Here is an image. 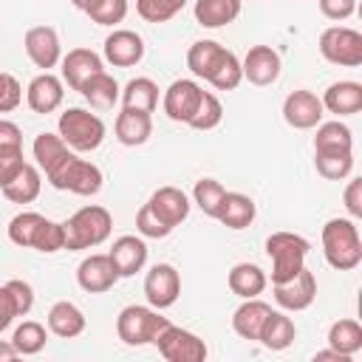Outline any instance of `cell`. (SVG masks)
Masks as SVG:
<instances>
[{"label": "cell", "instance_id": "obj_1", "mask_svg": "<svg viewBox=\"0 0 362 362\" xmlns=\"http://www.w3.org/2000/svg\"><path fill=\"white\" fill-rule=\"evenodd\" d=\"M8 240L23 249L54 255L65 249V226L40 212H20L8 221Z\"/></svg>", "mask_w": 362, "mask_h": 362}, {"label": "cell", "instance_id": "obj_2", "mask_svg": "<svg viewBox=\"0 0 362 362\" xmlns=\"http://www.w3.org/2000/svg\"><path fill=\"white\" fill-rule=\"evenodd\" d=\"M322 255L331 269L351 272L362 263V238L354 218H331L322 226Z\"/></svg>", "mask_w": 362, "mask_h": 362}, {"label": "cell", "instance_id": "obj_3", "mask_svg": "<svg viewBox=\"0 0 362 362\" xmlns=\"http://www.w3.org/2000/svg\"><path fill=\"white\" fill-rule=\"evenodd\" d=\"M62 226H65V249L68 252H82V249L102 246L110 238L113 218H110V212L105 206L88 204V206L76 209Z\"/></svg>", "mask_w": 362, "mask_h": 362}, {"label": "cell", "instance_id": "obj_4", "mask_svg": "<svg viewBox=\"0 0 362 362\" xmlns=\"http://www.w3.org/2000/svg\"><path fill=\"white\" fill-rule=\"evenodd\" d=\"M57 130L62 136V141L74 150V153H93L102 141H105V122L85 110V107H68L59 113V122H57Z\"/></svg>", "mask_w": 362, "mask_h": 362}, {"label": "cell", "instance_id": "obj_5", "mask_svg": "<svg viewBox=\"0 0 362 362\" xmlns=\"http://www.w3.org/2000/svg\"><path fill=\"white\" fill-rule=\"evenodd\" d=\"M311 243L297 232H272L266 238V255L272 257V283L291 280L300 269H305Z\"/></svg>", "mask_w": 362, "mask_h": 362}, {"label": "cell", "instance_id": "obj_6", "mask_svg": "<svg viewBox=\"0 0 362 362\" xmlns=\"http://www.w3.org/2000/svg\"><path fill=\"white\" fill-rule=\"evenodd\" d=\"M48 184L54 189H62V192H74V195H96L102 189V170L88 161V158H79L76 153H71L51 175H45Z\"/></svg>", "mask_w": 362, "mask_h": 362}, {"label": "cell", "instance_id": "obj_7", "mask_svg": "<svg viewBox=\"0 0 362 362\" xmlns=\"http://www.w3.org/2000/svg\"><path fill=\"white\" fill-rule=\"evenodd\" d=\"M170 320L158 314V308L153 305H124L116 317V334L124 345H153V339L158 337V331L167 325Z\"/></svg>", "mask_w": 362, "mask_h": 362}, {"label": "cell", "instance_id": "obj_8", "mask_svg": "<svg viewBox=\"0 0 362 362\" xmlns=\"http://www.w3.org/2000/svg\"><path fill=\"white\" fill-rule=\"evenodd\" d=\"M320 54L331 65L356 68L362 65V34L348 25H328L320 34Z\"/></svg>", "mask_w": 362, "mask_h": 362}, {"label": "cell", "instance_id": "obj_9", "mask_svg": "<svg viewBox=\"0 0 362 362\" xmlns=\"http://www.w3.org/2000/svg\"><path fill=\"white\" fill-rule=\"evenodd\" d=\"M153 345L158 348V354L167 362H204L206 359V342L198 334H192L187 328H178L173 322H167L158 331Z\"/></svg>", "mask_w": 362, "mask_h": 362}, {"label": "cell", "instance_id": "obj_10", "mask_svg": "<svg viewBox=\"0 0 362 362\" xmlns=\"http://www.w3.org/2000/svg\"><path fill=\"white\" fill-rule=\"evenodd\" d=\"M144 297L153 308H170L181 297V274L173 263H156L144 277Z\"/></svg>", "mask_w": 362, "mask_h": 362}, {"label": "cell", "instance_id": "obj_11", "mask_svg": "<svg viewBox=\"0 0 362 362\" xmlns=\"http://www.w3.org/2000/svg\"><path fill=\"white\" fill-rule=\"evenodd\" d=\"M272 291H274V303L283 311H305L317 300V277L311 269H300L291 280L272 283Z\"/></svg>", "mask_w": 362, "mask_h": 362}, {"label": "cell", "instance_id": "obj_12", "mask_svg": "<svg viewBox=\"0 0 362 362\" xmlns=\"http://www.w3.org/2000/svg\"><path fill=\"white\" fill-rule=\"evenodd\" d=\"M201 96H204V88L195 79H175V82H170V88L164 90V99H161L167 119L189 124V119L195 116V110L201 105Z\"/></svg>", "mask_w": 362, "mask_h": 362}, {"label": "cell", "instance_id": "obj_13", "mask_svg": "<svg viewBox=\"0 0 362 362\" xmlns=\"http://www.w3.org/2000/svg\"><path fill=\"white\" fill-rule=\"evenodd\" d=\"M322 113H325V107H322V102H320V96L314 90L300 88V90H291L283 99V119L294 130H311V127H317L322 122Z\"/></svg>", "mask_w": 362, "mask_h": 362}, {"label": "cell", "instance_id": "obj_14", "mask_svg": "<svg viewBox=\"0 0 362 362\" xmlns=\"http://www.w3.org/2000/svg\"><path fill=\"white\" fill-rule=\"evenodd\" d=\"M102 54H105V62H110L113 68H133L144 59V40L130 28H113L105 37Z\"/></svg>", "mask_w": 362, "mask_h": 362}, {"label": "cell", "instance_id": "obj_15", "mask_svg": "<svg viewBox=\"0 0 362 362\" xmlns=\"http://www.w3.org/2000/svg\"><path fill=\"white\" fill-rule=\"evenodd\" d=\"M280 54L272 48V45H252L246 51V57L240 59V71H243V79L257 85V88H266V85H274L277 76H280Z\"/></svg>", "mask_w": 362, "mask_h": 362}, {"label": "cell", "instance_id": "obj_16", "mask_svg": "<svg viewBox=\"0 0 362 362\" xmlns=\"http://www.w3.org/2000/svg\"><path fill=\"white\" fill-rule=\"evenodd\" d=\"M23 45H25V54L28 59L42 68V71H51L54 65H59L62 59V45H59V34L51 28V25H34L25 31L23 37Z\"/></svg>", "mask_w": 362, "mask_h": 362}, {"label": "cell", "instance_id": "obj_17", "mask_svg": "<svg viewBox=\"0 0 362 362\" xmlns=\"http://www.w3.org/2000/svg\"><path fill=\"white\" fill-rule=\"evenodd\" d=\"M107 257H110L119 277H133L147 263V243L141 235H122L113 240Z\"/></svg>", "mask_w": 362, "mask_h": 362}, {"label": "cell", "instance_id": "obj_18", "mask_svg": "<svg viewBox=\"0 0 362 362\" xmlns=\"http://www.w3.org/2000/svg\"><path fill=\"white\" fill-rule=\"evenodd\" d=\"M119 274L110 263L107 255H88L79 266H76V283L82 291L88 294H102V291H110L116 286Z\"/></svg>", "mask_w": 362, "mask_h": 362}, {"label": "cell", "instance_id": "obj_19", "mask_svg": "<svg viewBox=\"0 0 362 362\" xmlns=\"http://www.w3.org/2000/svg\"><path fill=\"white\" fill-rule=\"evenodd\" d=\"M62 99H65V88H62V79L59 76H54L51 71H42V74H37L31 82H28V88H25V102H28V107L34 110V113H54L59 105H62Z\"/></svg>", "mask_w": 362, "mask_h": 362}, {"label": "cell", "instance_id": "obj_20", "mask_svg": "<svg viewBox=\"0 0 362 362\" xmlns=\"http://www.w3.org/2000/svg\"><path fill=\"white\" fill-rule=\"evenodd\" d=\"M59 65H62V82H68L74 90H79L93 74L105 71V59L90 48H71L59 59Z\"/></svg>", "mask_w": 362, "mask_h": 362}, {"label": "cell", "instance_id": "obj_21", "mask_svg": "<svg viewBox=\"0 0 362 362\" xmlns=\"http://www.w3.org/2000/svg\"><path fill=\"white\" fill-rule=\"evenodd\" d=\"M150 206H153V212L167 223V226H178L181 221H187V215H189V198H187V192L184 189H178V187H158L153 195H150V201H147Z\"/></svg>", "mask_w": 362, "mask_h": 362}, {"label": "cell", "instance_id": "obj_22", "mask_svg": "<svg viewBox=\"0 0 362 362\" xmlns=\"http://www.w3.org/2000/svg\"><path fill=\"white\" fill-rule=\"evenodd\" d=\"M322 107L328 113H337V116H354L362 110V85L354 82V79H342V82H334L325 88V93L320 96Z\"/></svg>", "mask_w": 362, "mask_h": 362}, {"label": "cell", "instance_id": "obj_23", "mask_svg": "<svg viewBox=\"0 0 362 362\" xmlns=\"http://www.w3.org/2000/svg\"><path fill=\"white\" fill-rule=\"evenodd\" d=\"M113 130H116L119 144H124V147H139V144H144V141L153 136V116L144 113V110L122 107V113L116 116Z\"/></svg>", "mask_w": 362, "mask_h": 362}, {"label": "cell", "instance_id": "obj_24", "mask_svg": "<svg viewBox=\"0 0 362 362\" xmlns=\"http://www.w3.org/2000/svg\"><path fill=\"white\" fill-rule=\"evenodd\" d=\"M269 311H272V305L263 303L260 297H249V300H243V303L235 308V314H232V331H235L240 339L257 342L260 325H263V320L269 317Z\"/></svg>", "mask_w": 362, "mask_h": 362}, {"label": "cell", "instance_id": "obj_25", "mask_svg": "<svg viewBox=\"0 0 362 362\" xmlns=\"http://www.w3.org/2000/svg\"><path fill=\"white\" fill-rule=\"evenodd\" d=\"M255 215H257V206H255V201L249 195H243V192H226L223 201H221V206H218L215 221H221L226 229H235L238 232V229L252 226Z\"/></svg>", "mask_w": 362, "mask_h": 362}, {"label": "cell", "instance_id": "obj_26", "mask_svg": "<svg viewBox=\"0 0 362 362\" xmlns=\"http://www.w3.org/2000/svg\"><path fill=\"white\" fill-rule=\"evenodd\" d=\"M297 337V328H294V320L283 311H269V317L263 320L260 325V334H257V342L269 351H286Z\"/></svg>", "mask_w": 362, "mask_h": 362}, {"label": "cell", "instance_id": "obj_27", "mask_svg": "<svg viewBox=\"0 0 362 362\" xmlns=\"http://www.w3.org/2000/svg\"><path fill=\"white\" fill-rule=\"evenodd\" d=\"M226 283H229L232 294H238L240 300H249V297H260L263 294L269 277H266V272L257 263H235L229 269Z\"/></svg>", "mask_w": 362, "mask_h": 362}, {"label": "cell", "instance_id": "obj_28", "mask_svg": "<svg viewBox=\"0 0 362 362\" xmlns=\"http://www.w3.org/2000/svg\"><path fill=\"white\" fill-rule=\"evenodd\" d=\"M48 331L57 334V337H62V339L79 337L85 331V314H82V308L76 303H71V300L54 303L51 311H48Z\"/></svg>", "mask_w": 362, "mask_h": 362}, {"label": "cell", "instance_id": "obj_29", "mask_svg": "<svg viewBox=\"0 0 362 362\" xmlns=\"http://www.w3.org/2000/svg\"><path fill=\"white\" fill-rule=\"evenodd\" d=\"M240 6H243V0H195L192 14H195L198 25L221 28V25H229L232 20H238Z\"/></svg>", "mask_w": 362, "mask_h": 362}, {"label": "cell", "instance_id": "obj_30", "mask_svg": "<svg viewBox=\"0 0 362 362\" xmlns=\"http://www.w3.org/2000/svg\"><path fill=\"white\" fill-rule=\"evenodd\" d=\"M31 153H34L37 167H40L45 175H51L74 150L62 141L59 133H40V136L34 139V144H31Z\"/></svg>", "mask_w": 362, "mask_h": 362}, {"label": "cell", "instance_id": "obj_31", "mask_svg": "<svg viewBox=\"0 0 362 362\" xmlns=\"http://www.w3.org/2000/svg\"><path fill=\"white\" fill-rule=\"evenodd\" d=\"M79 93L85 96V102H88L90 107L107 110V107H113V105L119 102L122 88H119V82H116L107 71H99V74H93V76L79 88Z\"/></svg>", "mask_w": 362, "mask_h": 362}, {"label": "cell", "instance_id": "obj_32", "mask_svg": "<svg viewBox=\"0 0 362 362\" xmlns=\"http://www.w3.org/2000/svg\"><path fill=\"white\" fill-rule=\"evenodd\" d=\"M40 189H42L40 167H34V164H28V161H25V167H23L6 187H0V192H3L11 204H31V201L40 195Z\"/></svg>", "mask_w": 362, "mask_h": 362}, {"label": "cell", "instance_id": "obj_33", "mask_svg": "<svg viewBox=\"0 0 362 362\" xmlns=\"http://www.w3.org/2000/svg\"><path fill=\"white\" fill-rule=\"evenodd\" d=\"M215 90H235L238 85H240V79H243V71H240V59L235 57V51H229V48H221V54H218V59L212 62V68H209V74L204 76Z\"/></svg>", "mask_w": 362, "mask_h": 362}, {"label": "cell", "instance_id": "obj_34", "mask_svg": "<svg viewBox=\"0 0 362 362\" xmlns=\"http://www.w3.org/2000/svg\"><path fill=\"white\" fill-rule=\"evenodd\" d=\"M119 99H122V107L153 113L156 105H158V85L150 76H136V79H130L122 88V96Z\"/></svg>", "mask_w": 362, "mask_h": 362}, {"label": "cell", "instance_id": "obj_35", "mask_svg": "<svg viewBox=\"0 0 362 362\" xmlns=\"http://www.w3.org/2000/svg\"><path fill=\"white\" fill-rule=\"evenodd\" d=\"M314 167L328 181H342L354 170V150H314Z\"/></svg>", "mask_w": 362, "mask_h": 362}, {"label": "cell", "instance_id": "obj_36", "mask_svg": "<svg viewBox=\"0 0 362 362\" xmlns=\"http://www.w3.org/2000/svg\"><path fill=\"white\" fill-rule=\"evenodd\" d=\"M328 348H334V351H339L345 356L359 354L362 351V325L356 320H351V317L331 322V328H328Z\"/></svg>", "mask_w": 362, "mask_h": 362}, {"label": "cell", "instance_id": "obj_37", "mask_svg": "<svg viewBox=\"0 0 362 362\" xmlns=\"http://www.w3.org/2000/svg\"><path fill=\"white\" fill-rule=\"evenodd\" d=\"M314 150H354V136L351 127L339 119L334 122H320L317 136H314Z\"/></svg>", "mask_w": 362, "mask_h": 362}, {"label": "cell", "instance_id": "obj_38", "mask_svg": "<svg viewBox=\"0 0 362 362\" xmlns=\"http://www.w3.org/2000/svg\"><path fill=\"white\" fill-rule=\"evenodd\" d=\"M11 342H14V348L20 351V356H34V354H40V351L45 348V342H48V331H45L42 322L25 320V322H20V325L14 328Z\"/></svg>", "mask_w": 362, "mask_h": 362}, {"label": "cell", "instance_id": "obj_39", "mask_svg": "<svg viewBox=\"0 0 362 362\" xmlns=\"http://www.w3.org/2000/svg\"><path fill=\"white\" fill-rule=\"evenodd\" d=\"M223 195H226V187H223L221 181H215V178H198L195 187H192V201H195V206H198L204 215H209V218L218 215V206H221Z\"/></svg>", "mask_w": 362, "mask_h": 362}, {"label": "cell", "instance_id": "obj_40", "mask_svg": "<svg viewBox=\"0 0 362 362\" xmlns=\"http://www.w3.org/2000/svg\"><path fill=\"white\" fill-rule=\"evenodd\" d=\"M221 42H215V40H198V42H192L189 45V51H187V68L195 74V76H206L209 74V68H212V62L218 59V54H221Z\"/></svg>", "mask_w": 362, "mask_h": 362}, {"label": "cell", "instance_id": "obj_41", "mask_svg": "<svg viewBox=\"0 0 362 362\" xmlns=\"http://www.w3.org/2000/svg\"><path fill=\"white\" fill-rule=\"evenodd\" d=\"M127 0H88L85 3V14L96 23V25H116L127 17Z\"/></svg>", "mask_w": 362, "mask_h": 362}, {"label": "cell", "instance_id": "obj_42", "mask_svg": "<svg viewBox=\"0 0 362 362\" xmlns=\"http://www.w3.org/2000/svg\"><path fill=\"white\" fill-rule=\"evenodd\" d=\"M184 6H187V0H136V14L144 23H167Z\"/></svg>", "mask_w": 362, "mask_h": 362}, {"label": "cell", "instance_id": "obj_43", "mask_svg": "<svg viewBox=\"0 0 362 362\" xmlns=\"http://www.w3.org/2000/svg\"><path fill=\"white\" fill-rule=\"evenodd\" d=\"M221 119H223V105H221V99H218L212 90H204L201 105H198L195 116L189 119V127H195V130H212V127L221 124Z\"/></svg>", "mask_w": 362, "mask_h": 362}, {"label": "cell", "instance_id": "obj_44", "mask_svg": "<svg viewBox=\"0 0 362 362\" xmlns=\"http://www.w3.org/2000/svg\"><path fill=\"white\" fill-rule=\"evenodd\" d=\"M136 232H139L141 238H153V240H158V238H167V235L173 232V226H167V223L153 212V206L144 204V206L136 212Z\"/></svg>", "mask_w": 362, "mask_h": 362}, {"label": "cell", "instance_id": "obj_45", "mask_svg": "<svg viewBox=\"0 0 362 362\" xmlns=\"http://www.w3.org/2000/svg\"><path fill=\"white\" fill-rule=\"evenodd\" d=\"M23 167H25L23 147H6V150H0V187H6Z\"/></svg>", "mask_w": 362, "mask_h": 362}, {"label": "cell", "instance_id": "obj_46", "mask_svg": "<svg viewBox=\"0 0 362 362\" xmlns=\"http://www.w3.org/2000/svg\"><path fill=\"white\" fill-rule=\"evenodd\" d=\"M6 286H8L11 297H14L17 314H20V317H25V314L31 311V305H34V288H31L25 280H8Z\"/></svg>", "mask_w": 362, "mask_h": 362}, {"label": "cell", "instance_id": "obj_47", "mask_svg": "<svg viewBox=\"0 0 362 362\" xmlns=\"http://www.w3.org/2000/svg\"><path fill=\"white\" fill-rule=\"evenodd\" d=\"M342 201H345V209H348V215L354 221L362 218V178H351L348 181V187L342 192Z\"/></svg>", "mask_w": 362, "mask_h": 362}, {"label": "cell", "instance_id": "obj_48", "mask_svg": "<svg viewBox=\"0 0 362 362\" xmlns=\"http://www.w3.org/2000/svg\"><path fill=\"white\" fill-rule=\"evenodd\" d=\"M328 20H348L356 11V0H317Z\"/></svg>", "mask_w": 362, "mask_h": 362}, {"label": "cell", "instance_id": "obj_49", "mask_svg": "<svg viewBox=\"0 0 362 362\" xmlns=\"http://www.w3.org/2000/svg\"><path fill=\"white\" fill-rule=\"evenodd\" d=\"M17 305H14V297L8 291V286H0V334L17 320Z\"/></svg>", "mask_w": 362, "mask_h": 362}, {"label": "cell", "instance_id": "obj_50", "mask_svg": "<svg viewBox=\"0 0 362 362\" xmlns=\"http://www.w3.org/2000/svg\"><path fill=\"white\" fill-rule=\"evenodd\" d=\"M6 147H23V130L14 122L0 119V150Z\"/></svg>", "mask_w": 362, "mask_h": 362}, {"label": "cell", "instance_id": "obj_51", "mask_svg": "<svg viewBox=\"0 0 362 362\" xmlns=\"http://www.w3.org/2000/svg\"><path fill=\"white\" fill-rule=\"evenodd\" d=\"M328 359H334V362H351V356H345V354H339L334 348H325V351H317L314 354V362H328Z\"/></svg>", "mask_w": 362, "mask_h": 362}, {"label": "cell", "instance_id": "obj_52", "mask_svg": "<svg viewBox=\"0 0 362 362\" xmlns=\"http://www.w3.org/2000/svg\"><path fill=\"white\" fill-rule=\"evenodd\" d=\"M17 356H20V351L14 348V342L11 339H0V362H11Z\"/></svg>", "mask_w": 362, "mask_h": 362}, {"label": "cell", "instance_id": "obj_53", "mask_svg": "<svg viewBox=\"0 0 362 362\" xmlns=\"http://www.w3.org/2000/svg\"><path fill=\"white\" fill-rule=\"evenodd\" d=\"M85 3H88V0H71V6H74V8H79V11L85 8Z\"/></svg>", "mask_w": 362, "mask_h": 362}, {"label": "cell", "instance_id": "obj_54", "mask_svg": "<svg viewBox=\"0 0 362 362\" xmlns=\"http://www.w3.org/2000/svg\"><path fill=\"white\" fill-rule=\"evenodd\" d=\"M8 76H11V74H3V71H0V90L6 88V82H8Z\"/></svg>", "mask_w": 362, "mask_h": 362}]
</instances>
